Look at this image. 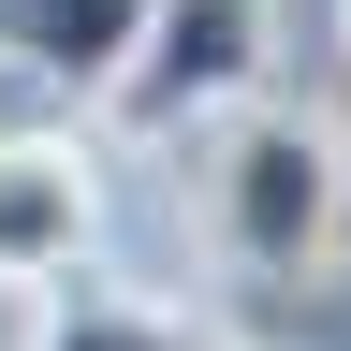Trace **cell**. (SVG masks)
<instances>
[{"label":"cell","mask_w":351,"mask_h":351,"mask_svg":"<svg viewBox=\"0 0 351 351\" xmlns=\"http://www.w3.org/2000/svg\"><path fill=\"white\" fill-rule=\"evenodd\" d=\"M337 234H351V161L322 117H293V103L205 117V249L234 278H307Z\"/></svg>","instance_id":"obj_1"},{"label":"cell","mask_w":351,"mask_h":351,"mask_svg":"<svg viewBox=\"0 0 351 351\" xmlns=\"http://www.w3.org/2000/svg\"><path fill=\"white\" fill-rule=\"evenodd\" d=\"M263 88V0H147L117 59V132H191V117H234Z\"/></svg>","instance_id":"obj_2"},{"label":"cell","mask_w":351,"mask_h":351,"mask_svg":"<svg viewBox=\"0 0 351 351\" xmlns=\"http://www.w3.org/2000/svg\"><path fill=\"white\" fill-rule=\"evenodd\" d=\"M103 263V161L73 132H0V293H59Z\"/></svg>","instance_id":"obj_3"},{"label":"cell","mask_w":351,"mask_h":351,"mask_svg":"<svg viewBox=\"0 0 351 351\" xmlns=\"http://www.w3.org/2000/svg\"><path fill=\"white\" fill-rule=\"evenodd\" d=\"M132 29H147V0H0V59L59 88H117Z\"/></svg>","instance_id":"obj_4"},{"label":"cell","mask_w":351,"mask_h":351,"mask_svg":"<svg viewBox=\"0 0 351 351\" xmlns=\"http://www.w3.org/2000/svg\"><path fill=\"white\" fill-rule=\"evenodd\" d=\"M29 351H205L191 322H176L161 293H132V278H59V293H29Z\"/></svg>","instance_id":"obj_5"}]
</instances>
